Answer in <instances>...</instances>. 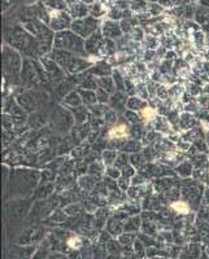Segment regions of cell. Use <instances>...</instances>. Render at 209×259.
<instances>
[{"mask_svg":"<svg viewBox=\"0 0 209 259\" xmlns=\"http://www.w3.org/2000/svg\"><path fill=\"white\" fill-rule=\"evenodd\" d=\"M5 41L16 51H19L25 59H41L43 56L41 43L34 35H31L21 23H13L5 27Z\"/></svg>","mask_w":209,"mask_h":259,"instance_id":"cell-1","label":"cell"},{"mask_svg":"<svg viewBox=\"0 0 209 259\" xmlns=\"http://www.w3.org/2000/svg\"><path fill=\"white\" fill-rule=\"evenodd\" d=\"M50 55L63 68V70L69 75H77L84 73L86 70H90L92 65L99 61V59H90V57H84L76 55V53L55 48L51 51Z\"/></svg>","mask_w":209,"mask_h":259,"instance_id":"cell-2","label":"cell"},{"mask_svg":"<svg viewBox=\"0 0 209 259\" xmlns=\"http://www.w3.org/2000/svg\"><path fill=\"white\" fill-rule=\"evenodd\" d=\"M22 55L12 48L9 45H4L3 48V70L7 82L13 84L21 83V70H22Z\"/></svg>","mask_w":209,"mask_h":259,"instance_id":"cell-3","label":"cell"},{"mask_svg":"<svg viewBox=\"0 0 209 259\" xmlns=\"http://www.w3.org/2000/svg\"><path fill=\"white\" fill-rule=\"evenodd\" d=\"M53 48L66 51V52L76 53L80 56L90 57L84 48V39L77 35L74 31L69 30L59 31L55 34V40H53Z\"/></svg>","mask_w":209,"mask_h":259,"instance_id":"cell-4","label":"cell"},{"mask_svg":"<svg viewBox=\"0 0 209 259\" xmlns=\"http://www.w3.org/2000/svg\"><path fill=\"white\" fill-rule=\"evenodd\" d=\"M51 122H52L53 131L59 132V134H66L73 127V124L76 123L72 112L69 109L65 110V108L63 106L55 108L52 116H51Z\"/></svg>","mask_w":209,"mask_h":259,"instance_id":"cell-5","label":"cell"},{"mask_svg":"<svg viewBox=\"0 0 209 259\" xmlns=\"http://www.w3.org/2000/svg\"><path fill=\"white\" fill-rule=\"evenodd\" d=\"M100 27H102V22H100L99 19H95L92 16H87L84 19L73 20L70 30L74 31L81 38L87 39L88 37H91L94 33L99 30Z\"/></svg>","mask_w":209,"mask_h":259,"instance_id":"cell-6","label":"cell"},{"mask_svg":"<svg viewBox=\"0 0 209 259\" xmlns=\"http://www.w3.org/2000/svg\"><path fill=\"white\" fill-rule=\"evenodd\" d=\"M39 61H41V64L43 65V68H44L46 73L48 74V78H50L51 82L60 83L68 78V77H66V73L63 70V68L57 64L56 61L53 60L50 53L46 55V56L41 57Z\"/></svg>","mask_w":209,"mask_h":259,"instance_id":"cell-7","label":"cell"},{"mask_svg":"<svg viewBox=\"0 0 209 259\" xmlns=\"http://www.w3.org/2000/svg\"><path fill=\"white\" fill-rule=\"evenodd\" d=\"M21 84L27 88H38L42 84L39 79L35 66L33 64V59H23L22 70H21Z\"/></svg>","mask_w":209,"mask_h":259,"instance_id":"cell-8","label":"cell"},{"mask_svg":"<svg viewBox=\"0 0 209 259\" xmlns=\"http://www.w3.org/2000/svg\"><path fill=\"white\" fill-rule=\"evenodd\" d=\"M50 16L51 17L48 26L55 33L69 30L72 27L73 19L72 16L69 15L68 11H53V9H50Z\"/></svg>","mask_w":209,"mask_h":259,"instance_id":"cell-9","label":"cell"},{"mask_svg":"<svg viewBox=\"0 0 209 259\" xmlns=\"http://www.w3.org/2000/svg\"><path fill=\"white\" fill-rule=\"evenodd\" d=\"M50 9L42 3L38 1L34 5H29L22 9V15L20 16V20L23 19H38L43 22H46L47 25L50 23Z\"/></svg>","mask_w":209,"mask_h":259,"instance_id":"cell-10","label":"cell"},{"mask_svg":"<svg viewBox=\"0 0 209 259\" xmlns=\"http://www.w3.org/2000/svg\"><path fill=\"white\" fill-rule=\"evenodd\" d=\"M41 92H34V91H27V92H22V94L17 95V102L22 106L25 112H35L39 108V96Z\"/></svg>","mask_w":209,"mask_h":259,"instance_id":"cell-11","label":"cell"},{"mask_svg":"<svg viewBox=\"0 0 209 259\" xmlns=\"http://www.w3.org/2000/svg\"><path fill=\"white\" fill-rule=\"evenodd\" d=\"M100 30L103 33V37L106 39H112V40H118L120 38L124 37V31L121 29L120 21H114V20H104L102 22Z\"/></svg>","mask_w":209,"mask_h":259,"instance_id":"cell-12","label":"cell"},{"mask_svg":"<svg viewBox=\"0 0 209 259\" xmlns=\"http://www.w3.org/2000/svg\"><path fill=\"white\" fill-rule=\"evenodd\" d=\"M130 130L131 127L129 126V123L125 122H117L113 126H110V128L106 132L105 138L108 140H120V141H125L129 140L127 138L130 136Z\"/></svg>","mask_w":209,"mask_h":259,"instance_id":"cell-13","label":"cell"},{"mask_svg":"<svg viewBox=\"0 0 209 259\" xmlns=\"http://www.w3.org/2000/svg\"><path fill=\"white\" fill-rule=\"evenodd\" d=\"M127 101H129V95L126 92H121V91H116L113 95H110L108 105H109L110 109H113L114 112L121 114V113H125L127 109Z\"/></svg>","mask_w":209,"mask_h":259,"instance_id":"cell-14","label":"cell"},{"mask_svg":"<svg viewBox=\"0 0 209 259\" xmlns=\"http://www.w3.org/2000/svg\"><path fill=\"white\" fill-rule=\"evenodd\" d=\"M104 37L102 30H98L96 33L91 35V37H88L87 39H84V48H86V52L90 57H95L98 59V52H99L100 44H102V41H103Z\"/></svg>","mask_w":209,"mask_h":259,"instance_id":"cell-15","label":"cell"},{"mask_svg":"<svg viewBox=\"0 0 209 259\" xmlns=\"http://www.w3.org/2000/svg\"><path fill=\"white\" fill-rule=\"evenodd\" d=\"M68 12L73 20L84 19V17L90 16V5L84 3L82 0H77L76 3L68 5Z\"/></svg>","mask_w":209,"mask_h":259,"instance_id":"cell-16","label":"cell"},{"mask_svg":"<svg viewBox=\"0 0 209 259\" xmlns=\"http://www.w3.org/2000/svg\"><path fill=\"white\" fill-rule=\"evenodd\" d=\"M88 73L96 78H100V77H110L113 74V70H112V65L108 64L106 61L99 60L92 65V68L88 70Z\"/></svg>","mask_w":209,"mask_h":259,"instance_id":"cell-17","label":"cell"},{"mask_svg":"<svg viewBox=\"0 0 209 259\" xmlns=\"http://www.w3.org/2000/svg\"><path fill=\"white\" fill-rule=\"evenodd\" d=\"M72 112L73 117H74V120H76V124H84L86 123V120H90L91 118V112L88 109V106L84 108V105L78 106V108H72V109H69Z\"/></svg>","mask_w":209,"mask_h":259,"instance_id":"cell-18","label":"cell"},{"mask_svg":"<svg viewBox=\"0 0 209 259\" xmlns=\"http://www.w3.org/2000/svg\"><path fill=\"white\" fill-rule=\"evenodd\" d=\"M63 105L68 109H72V108H78V106L84 105V101H82V98L78 91H72L70 94H68L63 99Z\"/></svg>","mask_w":209,"mask_h":259,"instance_id":"cell-19","label":"cell"},{"mask_svg":"<svg viewBox=\"0 0 209 259\" xmlns=\"http://www.w3.org/2000/svg\"><path fill=\"white\" fill-rule=\"evenodd\" d=\"M196 118H195L191 113H181V116H179V122H178V126L181 130H183V131H188V130H191V128H194L195 126H196Z\"/></svg>","mask_w":209,"mask_h":259,"instance_id":"cell-20","label":"cell"},{"mask_svg":"<svg viewBox=\"0 0 209 259\" xmlns=\"http://www.w3.org/2000/svg\"><path fill=\"white\" fill-rule=\"evenodd\" d=\"M195 22L200 25V26H206L209 23V8L202 7V5H196V11H195Z\"/></svg>","mask_w":209,"mask_h":259,"instance_id":"cell-21","label":"cell"},{"mask_svg":"<svg viewBox=\"0 0 209 259\" xmlns=\"http://www.w3.org/2000/svg\"><path fill=\"white\" fill-rule=\"evenodd\" d=\"M78 92H80L81 98H82V101H84V105L91 106L98 104V96H96V91L92 90H84V88H78Z\"/></svg>","mask_w":209,"mask_h":259,"instance_id":"cell-22","label":"cell"},{"mask_svg":"<svg viewBox=\"0 0 209 259\" xmlns=\"http://www.w3.org/2000/svg\"><path fill=\"white\" fill-rule=\"evenodd\" d=\"M96 82H98V87L99 88H103L104 91H106L109 95H113L116 92V84H114V80L110 77H100V78H96Z\"/></svg>","mask_w":209,"mask_h":259,"instance_id":"cell-23","label":"cell"},{"mask_svg":"<svg viewBox=\"0 0 209 259\" xmlns=\"http://www.w3.org/2000/svg\"><path fill=\"white\" fill-rule=\"evenodd\" d=\"M152 123L153 127H155V130H156L157 132H164V134H169V132H170L171 124L170 122L167 120V117L157 116Z\"/></svg>","mask_w":209,"mask_h":259,"instance_id":"cell-24","label":"cell"},{"mask_svg":"<svg viewBox=\"0 0 209 259\" xmlns=\"http://www.w3.org/2000/svg\"><path fill=\"white\" fill-rule=\"evenodd\" d=\"M148 106V101H146L139 96H130L129 101H127V109L133 110V112H141L142 109H145Z\"/></svg>","mask_w":209,"mask_h":259,"instance_id":"cell-25","label":"cell"},{"mask_svg":"<svg viewBox=\"0 0 209 259\" xmlns=\"http://www.w3.org/2000/svg\"><path fill=\"white\" fill-rule=\"evenodd\" d=\"M145 147V144L142 143L141 140H135V139H130L126 140L125 143H124V147H122V152H125V153H138V152H141Z\"/></svg>","mask_w":209,"mask_h":259,"instance_id":"cell-26","label":"cell"},{"mask_svg":"<svg viewBox=\"0 0 209 259\" xmlns=\"http://www.w3.org/2000/svg\"><path fill=\"white\" fill-rule=\"evenodd\" d=\"M104 15H108V8H106L105 4L102 3V0L95 1V3L90 5V16L100 20Z\"/></svg>","mask_w":209,"mask_h":259,"instance_id":"cell-27","label":"cell"},{"mask_svg":"<svg viewBox=\"0 0 209 259\" xmlns=\"http://www.w3.org/2000/svg\"><path fill=\"white\" fill-rule=\"evenodd\" d=\"M96 179L91 175H82V177L78 178V185L82 191L90 192L92 191L96 185Z\"/></svg>","mask_w":209,"mask_h":259,"instance_id":"cell-28","label":"cell"},{"mask_svg":"<svg viewBox=\"0 0 209 259\" xmlns=\"http://www.w3.org/2000/svg\"><path fill=\"white\" fill-rule=\"evenodd\" d=\"M175 171L178 174L179 177L182 178H188L194 174V167H192V162L190 161H183L182 163H179L175 167Z\"/></svg>","mask_w":209,"mask_h":259,"instance_id":"cell-29","label":"cell"},{"mask_svg":"<svg viewBox=\"0 0 209 259\" xmlns=\"http://www.w3.org/2000/svg\"><path fill=\"white\" fill-rule=\"evenodd\" d=\"M78 88H84V90H92L96 91L99 87H98V82H96V77H94L92 74H90L87 70V74L84 78V80L81 82V84L78 86Z\"/></svg>","mask_w":209,"mask_h":259,"instance_id":"cell-30","label":"cell"},{"mask_svg":"<svg viewBox=\"0 0 209 259\" xmlns=\"http://www.w3.org/2000/svg\"><path fill=\"white\" fill-rule=\"evenodd\" d=\"M105 167L106 166L104 165L103 162H92L90 167H88V173L91 177H94L95 179H100L103 174H105Z\"/></svg>","mask_w":209,"mask_h":259,"instance_id":"cell-31","label":"cell"},{"mask_svg":"<svg viewBox=\"0 0 209 259\" xmlns=\"http://www.w3.org/2000/svg\"><path fill=\"white\" fill-rule=\"evenodd\" d=\"M48 9L53 11H68V4L65 0H41Z\"/></svg>","mask_w":209,"mask_h":259,"instance_id":"cell-32","label":"cell"},{"mask_svg":"<svg viewBox=\"0 0 209 259\" xmlns=\"http://www.w3.org/2000/svg\"><path fill=\"white\" fill-rule=\"evenodd\" d=\"M118 152L114 149H105L103 150V154H102V159H103V163L109 167V166H114V162L117 159Z\"/></svg>","mask_w":209,"mask_h":259,"instance_id":"cell-33","label":"cell"},{"mask_svg":"<svg viewBox=\"0 0 209 259\" xmlns=\"http://www.w3.org/2000/svg\"><path fill=\"white\" fill-rule=\"evenodd\" d=\"M88 109L91 112L92 117H96V118H102V117L105 116V113L110 109L108 104H95V105L88 106Z\"/></svg>","mask_w":209,"mask_h":259,"instance_id":"cell-34","label":"cell"},{"mask_svg":"<svg viewBox=\"0 0 209 259\" xmlns=\"http://www.w3.org/2000/svg\"><path fill=\"white\" fill-rule=\"evenodd\" d=\"M130 9L133 13H143V12H148V1L146 0H131L130 3Z\"/></svg>","mask_w":209,"mask_h":259,"instance_id":"cell-35","label":"cell"},{"mask_svg":"<svg viewBox=\"0 0 209 259\" xmlns=\"http://www.w3.org/2000/svg\"><path fill=\"white\" fill-rule=\"evenodd\" d=\"M147 159H146V157H143L142 154H138V153H134L133 156H130V163L135 167V169H138L139 171H142V170L145 169L146 165H147Z\"/></svg>","mask_w":209,"mask_h":259,"instance_id":"cell-36","label":"cell"},{"mask_svg":"<svg viewBox=\"0 0 209 259\" xmlns=\"http://www.w3.org/2000/svg\"><path fill=\"white\" fill-rule=\"evenodd\" d=\"M112 78H113L114 84H116V90L125 92V77L121 74V72L120 70H113Z\"/></svg>","mask_w":209,"mask_h":259,"instance_id":"cell-37","label":"cell"},{"mask_svg":"<svg viewBox=\"0 0 209 259\" xmlns=\"http://www.w3.org/2000/svg\"><path fill=\"white\" fill-rule=\"evenodd\" d=\"M129 163H130V157L127 156V153H125V152L118 153L117 159H116V162H114V166H116L117 169L122 170L124 167H126V166L129 165Z\"/></svg>","mask_w":209,"mask_h":259,"instance_id":"cell-38","label":"cell"},{"mask_svg":"<svg viewBox=\"0 0 209 259\" xmlns=\"http://www.w3.org/2000/svg\"><path fill=\"white\" fill-rule=\"evenodd\" d=\"M186 88L179 84H174L169 88V98H171V100H177V99L182 98V95L185 94Z\"/></svg>","mask_w":209,"mask_h":259,"instance_id":"cell-39","label":"cell"},{"mask_svg":"<svg viewBox=\"0 0 209 259\" xmlns=\"http://www.w3.org/2000/svg\"><path fill=\"white\" fill-rule=\"evenodd\" d=\"M171 209L179 213V214H187L190 211V205L186 201H175L171 205Z\"/></svg>","mask_w":209,"mask_h":259,"instance_id":"cell-40","label":"cell"},{"mask_svg":"<svg viewBox=\"0 0 209 259\" xmlns=\"http://www.w3.org/2000/svg\"><path fill=\"white\" fill-rule=\"evenodd\" d=\"M124 116H125L127 123H131V124H138L142 120L141 116H139V113L133 112V110H129V109L124 113Z\"/></svg>","mask_w":209,"mask_h":259,"instance_id":"cell-41","label":"cell"},{"mask_svg":"<svg viewBox=\"0 0 209 259\" xmlns=\"http://www.w3.org/2000/svg\"><path fill=\"white\" fill-rule=\"evenodd\" d=\"M148 12L152 17H159L161 13L165 12V8L160 3H148Z\"/></svg>","mask_w":209,"mask_h":259,"instance_id":"cell-42","label":"cell"},{"mask_svg":"<svg viewBox=\"0 0 209 259\" xmlns=\"http://www.w3.org/2000/svg\"><path fill=\"white\" fill-rule=\"evenodd\" d=\"M105 175L106 178H109V179L118 180V179L122 177V171L120 169H117L116 166H109V167H106Z\"/></svg>","mask_w":209,"mask_h":259,"instance_id":"cell-43","label":"cell"},{"mask_svg":"<svg viewBox=\"0 0 209 259\" xmlns=\"http://www.w3.org/2000/svg\"><path fill=\"white\" fill-rule=\"evenodd\" d=\"M27 123H29V127L38 128V127H41L43 123H44V120H42V117L39 116L38 113H34V114H33L29 120H27Z\"/></svg>","mask_w":209,"mask_h":259,"instance_id":"cell-44","label":"cell"},{"mask_svg":"<svg viewBox=\"0 0 209 259\" xmlns=\"http://www.w3.org/2000/svg\"><path fill=\"white\" fill-rule=\"evenodd\" d=\"M130 37H131V39H133L134 41H138V43H139V41H143L145 40V38H146L145 30H143L142 27L135 26L133 29V31H131Z\"/></svg>","mask_w":209,"mask_h":259,"instance_id":"cell-45","label":"cell"},{"mask_svg":"<svg viewBox=\"0 0 209 259\" xmlns=\"http://www.w3.org/2000/svg\"><path fill=\"white\" fill-rule=\"evenodd\" d=\"M104 120H105V123L113 126V124H116L118 122V113L114 112L113 109H109L105 113V116H104Z\"/></svg>","mask_w":209,"mask_h":259,"instance_id":"cell-46","label":"cell"},{"mask_svg":"<svg viewBox=\"0 0 209 259\" xmlns=\"http://www.w3.org/2000/svg\"><path fill=\"white\" fill-rule=\"evenodd\" d=\"M120 25H121L124 34H131V31H133V29L135 27L133 25V22H131V17H130V19H122L121 21H120Z\"/></svg>","mask_w":209,"mask_h":259,"instance_id":"cell-47","label":"cell"},{"mask_svg":"<svg viewBox=\"0 0 209 259\" xmlns=\"http://www.w3.org/2000/svg\"><path fill=\"white\" fill-rule=\"evenodd\" d=\"M96 96H98V102L99 104H108L109 102L110 95L106 91H104L103 88H98L96 90Z\"/></svg>","mask_w":209,"mask_h":259,"instance_id":"cell-48","label":"cell"},{"mask_svg":"<svg viewBox=\"0 0 209 259\" xmlns=\"http://www.w3.org/2000/svg\"><path fill=\"white\" fill-rule=\"evenodd\" d=\"M147 181H148V179L142 173L135 174V175L131 178V184L133 185H146L147 184Z\"/></svg>","mask_w":209,"mask_h":259,"instance_id":"cell-49","label":"cell"},{"mask_svg":"<svg viewBox=\"0 0 209 259\" xmlns=\"http://www.w3.org/2000/svg\"><path fill=\"white\" fill-rule=\"evenodd\" d=\"M130 183H131V179H130V178H126V177H121L117 180L118 188H120V189H121L122 192L129 191Z\"/></svg>","mask_w":209,"mask_h":259,"instance_id":"cell-50","label":"cell"},{"mask_svg":"<svg viewBox=\"0 0 209 259\" xmlns=\"http://www.w3.org/2000/svg\"><path fill=\"white\" fill-rule=\"evenodd\" d=\"M147 45V48L148 49H153L156 48L157 44H159V40H157V38L155 35H146L145 40H143Z\"/></svg>","mask_w":209,"mask_h":259,"instance_id":"cell-51","label":"cell"},{"mask_svg":"<svg viewBox=\"0 0 209 259\" xmlns=\"http://www.w3.org/2000/svg\"><path fill=\"white\" fill-rule=\"evenodd\" d=\"M66 244L70 249H80L82 246V240L78 236H73L66 241Z\"/></svg>","mask_w":209,"mask_h":259,"instance_id":"cell-52","label":"cell"},{"mask_svg":"<svg viewBox=\"0 0 209 259\" xmlns=\"http://www.w3.org/2000/svg\"><path fill=\"white\" fill-rule=\"evenodd\" d=\"M121 171H122V177L130 178V179H131V178H133L134 175L137 174V169H135V167H134L131 163H129V165L126 166V167H124Z\"/></svg>","mask_w":209,"mask_h":259,"instance_id":"cell-53","label":"cell"},{"mask_svg":"<svg viewBox=\"0 0 209 259\" xmlns=\"http://www.w3.org/2000/svg\"><path fill=\"white\" fill-rule=\"evenodd\" d=\"M199 109H200V104L198 101H192L190 104H186L185 105V112L191 113V114H194V113H198Z\"/></svg>","mask_w":209,"mask_h":259,"instance_id":"cell-54","label":"cell"},{"mask_svg":"<svg viewBox=\"0 0 209 259\" xmlns=\"http://www.w3.org/2000/svg\"><path fill=\"white\" fill-rule=\"evenodd\" d=\"M159 3L161 4L165 9H171V8L177 7L178 0H159Z\"/></svg>","mask_w":209,"mask_h":259,"instance_id":"cell-55","label":"cell"},{"mask_svg":"<svg viewBox=\"0 0 209 259\" xmlns=\"http://www.w3.org/2000/svg\"><path fill=\"white\" fill-rule=\"evenodd\" d=\"M175 57V52L174 51H170V52H167V55H165V59L167 60H174Z\"/></svg>","mask_w":209,"mask_h":259,"instance_id":"cell-56","label":"cell"},{"mask_svg":"<svg viewBox=\"0 0 209 259\" xmlns=\"http://www.w3.org/2000/svg\"><path fill=\"white\" fill-rule=\"evenodd\" d=\"M199 5H202V7H207L209 8V0H198Z\"/></svg>","mask_w":209,"mask_h":259,"instance_id":"cell-57","label":"cell"},{"mask_svg":"<svg viewBox=\"0 0 209 259\" xmlns=\"http://www.w3.org/2000/svg\"><path fill=\"white\" fill-rule=\"evenodd\" d=\"M146 1H148V3H159V0H146Z\"/></svg>","mask_w":209,"mask_h":259,"instance_id":"cell-58","label":"cell"},{"mask_svg":"<svg viewBox=\"0 0 209 259\" xmlns=\"http://www.w3.org/2000/svg\"><path fill=\"white\" fill-rule=\"evenodd\" d=\"M207 144H208V147H209V131H208V134H207Z\"/></svg>","mask_w":209,"mask_h":259,"instance_id":"cell-59","label":"cell"},{"mask_svg":"<svg viewBox=\"0 0 209 259\" xmlns=\"http://www.w3.org/2000/svg\"><path fill=\"white\" fill-rule=\"evenodd\" d=\"M206 109H207V112H208V113H209V102H208V105H207V106H206Z\"/></svg>","mask_w":209,"mask_h":259,"instance_id":"cell-60","label":"cell"},{"mask_svg":"<svg viewBox=\"0 0 209 259\" xmlns=\"http://www.w3.org/2000/svg\"><path fill=\"white\" fill-rule=\"evenodd\" d=\"M208 159H209V158H208Z\"/></svg>","mask_w":209,"mask_h":259,"instance_id":"cell-61","label":"cell"}]
</instances>
